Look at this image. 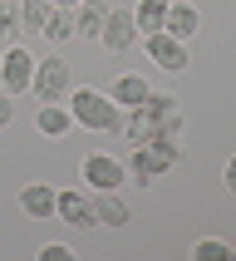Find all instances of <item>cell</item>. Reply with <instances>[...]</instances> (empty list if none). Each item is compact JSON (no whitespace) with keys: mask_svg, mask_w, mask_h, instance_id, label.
Returning a JSON list of instances; mask_svg holds the SVG:
<instances>
[{"mask_svg":"<svg viewBox=\"0 0 236 261\" xmlns=\"http://www.w3.org/2000/svg\"><path fill=\"white\" fill-rule=\"evenodd\" d=\"M192 261H231V247L217 237H202V242H192Z\"/></svg>","mask_w":236,"mask_h":261,"instance_id":"cell-20","label":"cell"},{"mask_svg":"<svg viewBox=\"0 0 236 261\" xmlns=\"http://www.w3.org/2000/svg\"><path fill=\"white\" fill-rule=\"evenodd\" d=\"M143 44H148V59H153L158 69H167V74H182L192 64V59H187V40H177V35H167V30L143 35Z\"/></svg>","mask_w":236,"mask_h":261,"instance_id":"cell-4","label":"cell"},{"mask_svg":"<svg viewBox=\"0 0 236 261\" xmlns=\"http://www.w3.org/2000/svg\"><path fill=\"white\" fill-rule=\"evenodd\" d=\"M187 5H197V0H187Z\"/></svg>","mask_w":236,"mask_h":261,"instance_id":"cell-25","label":"cell"},{"mask_svg":"<svg viewBox=\"0 0 236 261\" xmlns=\"http://www.w3.org/2000/svg\"><path fill=\"white\" fill-rule=\"evenodd\" d=\"M29 79H35V55L25 44H10L0 55V94H29Z\"/></svg>","mask_w":236,"mask_h":261,"instance_id":"cell-3","label":"cell"},{"mask_svg":"<svg viewBox=\"0 0 236 261\" xmlns=\"http://www.w3.org/2000/svg\"><path fill=\"white\" fill-rule=\"evenodd\" d=\"M148 118H153V138H182V103L172 94H148Z\"/></svg>","mask_w":236,"mask_h":261,"instance_id":"cell-5","label":"cell"},{"mask_svg":"<svg viewBox=\"0 0 236 261\" xmlns=\"http://www.w3.org/2000/svg\"><path fill=\"white\" fill-rule=\"evenodd\" d=\"M148 94H153V84H148L143 74H118L113 84H108V99H113L118 109H143Z\"/></svg>","mask_w":236,"mask_h":261,"instance_id":"cell-10","label":"cell"},{"mask_svg":"<svg viewBox=\"0 0 236 261\" xmlns=\"http://www.w3.org/2000/svg\"><path fill=\"white\" fill-rule=\"evenodd\" d=\"M167 5H172V0H138V5H133L138 35H158V30H162V20H167Z\"/></svg>","mask_w":236,"mask_h":261,"instance_id":"cell-15","label":"cell"},{"mask_svg":"<svg viewBox=\"0 0 236 261\" xmlns=\"http://www.w3.org/2000/svg\"><path fill=\"white\" fill-rule=\"evenodd\" d=\"M35 128H40V133H49V138L69 133V128H74V114H69V103H59V99L40 103V109H35Z\"/></svg>","mask_w":236,"mask_h":261,"instance_id":"cell-11","label":"cell"},{"mask_svg":"<svg viewBox=\"0 0 236 261\" xmlns=\"http://www.w3.org/2000/svg\"><path fill=\"white\" fill-rule=\"evenodd\" d=\"M54 217L64 227H99V212H94V197H84L79 188L54 192Z\"/></svg>","mask_w":236,"mask_h":261,"instance_id":"cell-6","label":"cell"},{"mask_svg":"<svg viewBox=\"0 0 236 261\" xmlns=\"http://www.w3.org/2000/svg\"><path fill=\"white\" fill-rule=\"evenodd\" d=\"M0 35L10 44H20V35H25V25H20V5L15 0H0Z\"/></svg>","mask_w":236,"mask_h":261,"instance_id":"cell-19","label":"cell"},{"mask_svg":"<svg viewBox=\"0 0 236 261\" xmlns=\"http://www.w3.org/2000/svg\"><path fill=\"white\" fill-rule=\"evenodd\" d=\"M197 25H202L197 5H187V0H172V5H167V20H162V30H167V35H177V40H192V35H197Z\"/></svg>","mask_w":236,"mask_h":261,"instance_id":"cell-13","label":"cell"},{"mask_svg":"<svg viewBox=\"0 0 236 261\" xmlns=\"http://www.w3.org/2000/svg\"><path fill=\"white\" fill-rule=\"evenodd\" d=\"M103 20H108V5H99V0L74 5V35H79V40H99V35H103Z\"/></svg>","mask_w":236,"mask_h":261,"instance_id":"cell-12","label":"cell"},{"mask_svg":"<svg viewBox=\"0 0 236 261\" xmlns=\"http://www.w3.org/2000/svg\"><path fill=\"white\" fill-rule=\"evenodd\" d=\"M69 256H74V251L64 247V242H44V247H40V261H69Z\"/></svg>","mask_w":236,"mask_h":261,"instance_id":"cell-21","label":"cell"},{"mask_svg":"<svg viewBox=\"0 0 236 261\" xmlns=\"http://www.w3.org/2000/svg\"><path fill=\"white\" fill-rule=\"evenodd\" d=\"M54 5H64V10H74V5H84V0H54Z\"/></svg>","mask_w":236,"mask_h":261,"instance_id":"cell-24","label":"cell"},{"mask_svg":"<svg viewBox=\"0 0 236 261\" xmlns=\"http://www.w3.org/2000/svg\"><path fill=\"white\" fill-rule=\"evenodd\" d=\"M40 35H44L49 44H69V40H74V10L54 5V10H49V20L40 25Z\"/></svg>","mask_w":236,"mask_h":261,"instance_id":"cell-17","label":"cell"},{"mask_svg":"<svg viewBox=\"0 0 236 261\" xmlns=\"http://www.w3.org/2000/svg\"><path fill=\"white\" fill-rule=\"evenodd\" d=\"M10 118H15V103H10V94H0V128H5Z\"/></svg>","mask_w":236,"mask_h":261,"instance_id":"cell-23","label":"cell"},{"mask_svg":"<svg viewBox=\"0 0 236 261\" xmlns=\"http://www.w3.org/2000/svg\"><path fill=\"white\" fill-rule=\"evenodd\" d=\"M123 177H128V168H123L113 153H88V158H84V182L94 192H118Z\"/></svg>","mask_w":236,"mask_h":261,"instance_id":"cell-7","label":"cell"},{"mask_svg":"<svg viewBox=\"0 0 236 261\" xmlns=\"http://www.w3.org/2000/svg\"><path fill=\"white\" fill-rule=\"evenodd\" d=\"M69 84H74V74H69V59H64V55L35 59V79H29V94H35L40 103L64 99V94H69Z\"/></svg>","mask_w":236,"mask_h":261,"instance_id":"cell-2","label":"cell"},{"mask_svg":"<svg viewBox=\"0 0 236 261\" xmlns=\"http://www.w3.org/2000/svg\"><path fill=\"white\" fill-rule=\"evenodd\" d=\"M123 168H128V177L138 182V188H153V182H158V173H167L172 163L162 158L153 143H133V153H128V163H123Z\"/></svg>","mask_w":236,"mask_h":261,"instance_id":"cell-8","label":"cell"},{"mask_svg":"<svg viewBox=\"0 0 236 261\" xmlns=\"http://www.w3.org/2000/svg\"><path fill=\"white\" fill-rule=\"evenodd\" d=\"M94 212H99V227H123L128 222V202L118 192H94Z\"/></svg>","mask_w":236,"mask_h":261,"instance_id":"cell-16","label":"cell"},{"mask_svg":"<svg viewBox=\"0 0 236 261\" xmlns=\"http://www.w3.org/2000/svg\"><path fill=\"white\" fill-rule=\"evenodd\" d=\"M221 182H226V188L236 192V153H231V158H226V168H221Z\"/></svg>","mask_w":236,"mask_h":261,"instance_id":"cell-22","label":"cell"},{"mask_svg":"<svg viewBox=\"0 0 236 261\" xmlns=\"http://www.w3.org/2000/svg\"><path fill=\"white\" fill-rule=\"evenodd\" d=\"M15 5H20V25L35 30V35H40V25L49 20V10H54V0H15Z\"/></svg>","mask_w":236,"mask_h":261,"instance_id":"cell-18","label":"cell"},{"mask_svg":"<svg viewBox=\"0 0 236 261\" xmlns=\"http://www.w3.org/2000/svg\"><path fill=\"white\" fill-rule=\"evenodd\" d=\"M99 44H103V49H113V55L133 49V44H138V20H133V10H108Z\"/></svg>","mask_w":236,"mask_h":261,"instance_id":"cell-9","label":"cell"},{"mask_svg":"<svg viewBox=\"0 0 236 261\" xmlns=\"http://www.w3.org/2000/svg\"><path fill=\"white\" fill-rule=\"evenodd\" d=\"M20 212L35 217V222L54 217V188H49V182H29V188L20 192Z\"/></svg>","mask_w":236,"mask_h":261,"instance_id":"cell-14","label":"cell"},{"mask_svg":"<svg viewBox=\"0 0 236 261\" xmlns=\"http://www.w3.org/2000/svg\"><path fill=\"white\" fill-rule=\"evenodd\" d=\"M69 114H74V123L88 128V133H113L118 123H123V109H118L103 89H79L69 99Z\"/></svg>","mask_w":236,"mask_h":261,"instance_id":"cell-1","label":"cell"}]
</instances>
